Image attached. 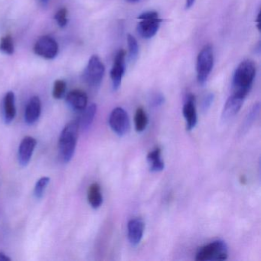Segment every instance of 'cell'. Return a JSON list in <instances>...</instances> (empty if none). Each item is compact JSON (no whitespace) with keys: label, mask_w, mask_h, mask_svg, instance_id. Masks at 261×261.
<instances>
[{"label":"cell","mask_w":261,"mask_h":261,"mask_svg":"<svg viewBox=\"0 0 261 261\" xmlns=\"http://www.w3.org/2000/svg\"><path fill=\"white\" fill-rule=\"evenodd\" d=\"M88 200L90 205L94 209L99 208L103 203V195L100 185L93 183L88 191Z\"/></svg>","instance_id":"17"},{"label":"cell","mask_w":261,"mask_h":261,"mask_svg":"<svg viewBox=\"0 0 261 261\" xmlns=\"http://www.w3.org/2000/svg\"><path fill=\"white\" fill-rule=\"evenodd\" d=\"M79 120H73L68 123L62 129L59 141V156L63 163H68L71 161L75 152L79 139Z\"/></svg>","instance_id":"2"},{"label":"cell","mask_w":261,"mask_h":261,"mask_svg":"<svg viewBox=\"0 0 261 261\" xmlns=\"http://www.w3.org/2000/svg\"><path fill=\"white\" fill-rule=\"evenodd\" d=\"M213 65V48L212 45H204L197 57V81L200 85H204L207 82Z\"/></svg>","instance_id":"4"},{"label":"cell","mask_w":261,"mask_h":261,"mask_svg":"<svg viewBox=\"0 0 261 261\" xmlns=\"http://www.w3.org/2000/svg\"><path fill=\"white\" fill-rule=\"evenodd\" d=\"M244 97L232 94L226 101L222 111L223 121H228L238 114L244 101Z\"/></svg>","instance_id":"12"},{"label":"cell","mask_w":261,"mask_h":261,"mask_svg":"<svg viewBox=\"0 0 261 261\" xmlns=\"http://www.w3.org/2000/svg\"><path fill=\"white\" fill-rule=\"evenodd\" d=\"M126 1L129 3H137L140 1V0H126Z\"/></svg>","instance_id":"32"},{"label":"cell","mask_w":261,"mask_h":261,"mask_svg":"<svg viewBox=\"0 0 261 261\" xmlns=\"http://www.w3.org/2000/svg\"><path fill=\"white\" fill-rule=\"evenodd\" d=\"M256 73V67L253 61L247 59L241 62L233 74V94L246 98L251 89Z\"/></svg>","instance_id":"1"},{"label":"cell","mask_w":261,"mask_h":261,"mask_svg":"<svg viewBox=\"0 0 261 261\" xmlns=\"http://www.w3.org/2000/svg\"><path fill=\"white\" fill-rule=\"evenodd\" d=\"M256 27H257V30L260 32V12L258 13L257 17L256 19Z\"/></svg>","instance_id":"31"},{"label":"cell","mask_w":261,"mask_h":261,"mask_svg":"<svg viewBox=\"0 0 261 261\" xmlns=\"http://www.w3.org/2000/svg\"><path fill=\"white\" fill-rule=\"evenodd\" d=\"M125 59L126 51L120 49L116 55L114 65L111 71V77L112 81L113 89L117 91L121 85L122 79L125 73Z\"/></svg>","instance_id":"9"},{"label":"cell","mask_w":261,"mask_h":261,"mask_svg":"<svg viewBox=\"0 0 261 261\" xmlns=\"http://www.w3.org/2000/svg\"><path fill=\"white\" fill-rule=\"evenodd\" d=\"M128 49H129V58L131 62H135L138 57L139 45L137 39L132 35H127Z\"/></svg>","instance_id":"23"},{"label":"cell","mask_w":261,"mask_h":261,"mask_svg":"<svg viewBox=\"0 0 261 261\" xmlns=\"http://www.w3.org/2000/svg\"><path fill=\"white\" fill-rule=\"evenodd\" d=\"M96 113H97V105L95 103H92V105L86 107V108L82 111V115L79 120L80 128H82L83 130L89 128L91 123L94 121Z\"/></svg>","instance_id":"18"},{"label":"cell","mask_w":261,"mask_h":261,"mask_svg":"<svg viewBox=\"0 0 261 261\" xmlns=\"http://www.w3.org/2000/svg\"><path fill=\"white\" fill-rule=\"evenodd\" d=\"M67 15H68L67 9L62 8L56 13V16H55V19L61 28L66 27L67 23H68Z\"/></svg>","instance_id":"26"},{"label":"cell","mask_w":261,"mask_h":261,"mask_svg":"<svg viewBox=\"0 0 261 261\" xmlns=\"http://www.w3.org/2000/svg\"><path fill=\"white\" fill-rule=\"evenodd\" d=\"M128 239L133 246H137L140 244L144 233L145 224L140 218L131 219L128 222Z\"/></svg>","instance_id":"13"},{"label":"cell","mask_w":261,"mask_h":261,"mask_svg":"<svg viewBox=\"0 0 261 261\" xmlns=\"http://www.w3.org/2000/svg\"><path fill=\"white\" fill-rule=\"evenodd\" d=\"M15 94L13 91H9L6 94L4 100V120L7 124H10L14 120L16 114Z\"/></svg>","instance_id":"16"},{"label":"cell","mask_w":261,"mask_h":261,"mask_svg":"<svg viewBox=\"0 0 261 261\" xmlns=\"http://www.w3.org/2000/svg\"><path fill=\"white\" fill-rule=\"evenodd\" d=\"M183 116L186 121V129L191 131L195 127L197 124V111L195 107V96L189 94L185 102L182 109Z\"/></svg>","instance_id":"11"},{"label":"cell","mask_w":261,"mask_h":261,"mask_svg":"<svg viewBox=\"0 0 261 261\" xmlns=\"http://www.w3.org/2000/svg\"><path fill=\"white\" fill-rule=\"evenodd\" d=\"M15 47L13 38L10 35H7L0 40V51L4 54L11 56L14 53Z\"/></svg>","instance_id":"22"},{"label":"cell","mask_w":261,"mask_h":261,"mask_svg":"<svg viewBox=\"0 0 261 261\" xmlns=\"http://www.w3.org/2000/svg\"><path fill=\"white\" fill-rule=\"evenodd\" d=\"M42 1H47V0H42Z\"/></svg>","instance_id":"33"},{"label":"cell","mask_w":261,"mask_h":261,"mask_svg":"<svg viewBox=\"0 0 261 261\" xmlns=\"http://www.w3.org/2000/svg\"><path fill=\"white\" fill-rule=\"evenodd\" d=\"M165 98L162 94H157L155 97H153L152 100V106L156 107L161 106L163 103H164Z\"/></svg>","instance_id":"28"},{"label":"cell","mask_w":261,"mask_h":261,"mask_svg":"<svg viewBox=\"0 0 261 261\" xmlns=\"http://www.w3.org/2000/svg\"><path fill=\"white\" fill-rule=\"evenodd\" d=\"M105 67L100 58L92 56L83 73L85 83L91 88H98L105 76Z\"/></svg>","instance_id":"5"},{"label":"cell","mask_w":261,"mask_h":261,"mask_svg":"<svg viewBox=\"0 0 261 261\" xmlns=\"http://www.w3.org/2000/svg\"><path fill=\"white\" fill-rule=\"evenodd\" d=\"M11 260V258L9 257L7 254L3 253V252H0V261H10Z\"/></svg>","instance_id":"29"},{"label":"cell","mask_w":261,"mask_h":261,"mask_svg":"<svg viewBox=\"0 0 261 261\" xmlns=\"http://www.w3.org/2000/svg\"><path fill=\"white\" fill-rule=\"evenodd\" d=\"M214 95L212 94L206 96L204 100H203L202 108L204 111H207L210 108L211 105L213 103Z\"/></svg>","instance_id":"27"},{"label":"cell","mask_w":261,"mask_h":261,"mask_svg":"<svg viewBox=\"0 0 261 261\" xmlns=\"http://www.w3.org/2000/svg\"><path fill=\"white\" fill-rule=\"evenodd\" d=\"M195 0H186V9L189 10L195 4Z\"/></svg>","instance_id":"30"},{"label":"cell","mask_w":261,"mask_h":261,"mask_svg":"<svg viewBox=\"0 0 261 261\" xmlns=\"http://www.w3.org/2000/svg\"><path fill=\"white\" fill-rule=\"evenodd\" d=\"M34 53L45 59H53L59 53V45L53 38L43 36L35 44Z\"/></svg>","instance_id":"8"},{"label":"cell","mask_w":261,"mask_h":261,"mask_svg":"<svg viewBox=\"0 0 261 261\" xmlns=\"http://www.w3.org/2000/svg\"><path fill=\"white\" fill-rule=\"evenodd\" d=\"M88 95L82 90H73L66 96V101L73 109L82 112L88 105Z\"/></svg>","instance_id":"15"},{"label":"cell","mask_w":261,"mask_h":261,"mask_svg":"<svg viewBox=\"0 0 261 261\" xmlns=\"http://www.w3.org/2000/svg\"><path fill=\"white\" fill-rule=\"evenodd\" d=\"M67 85L62 80H57L55 82L53 86V96L55 99H62L66 91Z\"/></svg>","instance_id":"25"},{"label":"cell","mask_w":261,"mask_h":261,"mask_svg":"<svg viewBox=\"0 0 261 261\" xmlns=\"http://www.w3.org/2000/svg\"><path fill=\"white\" fill-rule=\"evenodd\" d=\"M138 19H140V22L137 25V30L141 37L151 39L160 30L162 19L157 12H145L139 16Z\"/></svg>","instance_id":"6"},{"label":"cell","mask_w":261,"mask_h":261,"mask_svg":"<svg viewBox=\"0 0 261 261\" xmlns=\"http://www.w3.org/2000/svg\"><path fill=\"white\" fill-rule=\"evenodd\" d=\"M109 124L112 130L117 135L120 137L126 135L130 127L127 113L121 108L113 110L109 117Z\"/></svg>","instance_id":"7"},{"label":"cell","mask_w":261,"mask_h":261,"mask_svg":"<svg viewBox=\"0 0 261 261\" xmlns=\"http://www.w3.org/2000/svg\"><path fill=\"white\" fill-rule=\"evenodd\" d=\"M42 112V103L40 98L34 96L27 103L25 111V120L27 124L33 125L39 120Z\"/></svg>","instance_id":"14"},{"label":"cell","mask_w":261,"mask_h":261,"mask_svg":"<svg viewBox=\"0 0 261 261\" xmlns=\"http://www.w3.org/2000/svg\"><path fill=\"white\" fill-rule=\"evenodd\" d=\"M36 144H37V141L36 139L30 136L24 137L23 140L21 141L19 152H18L19 163L21 166L25 167L30 163Z\"/></svg>","instance_id":"10"},{"label":"cell","mask_w":261,"mask_h":261,"mask_svg":"<svg viewBox=\"0 0 261 261\" xmlns=\"http://www.w3.org/2000/svg\"><path fill=\"white\" fill-rule=\"evenodd\" d=\"M148 164L149 169L152 172H161L164 169L165 164L163 160H162L161 149L155 148L153 150L149 152L147 155Z\"/></svg>","instance_id":"19"},{"label":"cell","mask_w":261,"mask_h":261,"mask_svg":"<svg viewBox=\"0 0 261 261\" xmlns=\"http://www.w3.org/2000/svg\"><path fill=\"white\" fill-rule=\"evenodd\" d=\"M134 122H135V128L137 132L141 133L145 130L147 126L148 118L146 112L143 108H138L136 111Z\"/></svg>","instance_id":"21"},{"label":"cell","mask_w":261,"mask_h":261,"mask_svg":"<svg viewBox=\"0 0 261 261\" xmlns=\"http://www.w3.org/2000/svg\"><path fill=\"white\" fill-rule=\"evenodd\" d=\"M49 181L50 178L46 176L42 177L38 180L34 189V195L37 199H40L42 198L47 186L49 184Z\"/></svg>","instance_id":"24"},{"label":"cell","mask_w":261,"mask_h":261,"mask_svg":"<svg viewBox=\"0 0 261 261\" xmlns=\"http://www.w3.org/2000/svg\"><path fill=\"white\" fill-rule=\"evenodd\" d=\"M228 255V248L224 241L218 240L200 247L195 255L198 261L224 260Z\"/></svg>","instance_id":"3"},{"label":"cell","mask_w":261,"mask_h":261,"mask_svg":"<svg viewBox=\"0 0 261 261\" xmlns=\"http://www.w3.org/2000/svg\"><path fill=\"white\" fill-rule=\"evenodd\" d=\"M259 113V103H255V105L252 107L251 110H250V112L247 114L244 123H243L242 126H241V134H244V133L247 132L249 128L254 123V120H256Z\"/></svg>","instance_id":"20"}]
</instances>
